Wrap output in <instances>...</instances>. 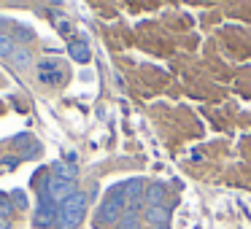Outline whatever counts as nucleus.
I'll use <instances>...</instances> for the list:
<instances>
[{"label":"nucleus","mask_w":251,"mask_h":229,"mask_svg":"<svg viewBox=\"0 0 251 229\" xmlns=\"http://www.w3.org/2000/svg\"><path fill=\"white\" fill-rule=\"evenodd\" d=\"M54 175H60V178H68V181H76V167L73 164H65V162H54Z\"/></svg>","instance_id":"9d476101"},{"label":"nucleus","mask_w":251,"mask_h":229,"mask_svg":"<svg viewBox=\"0 0 251 229\" xmlns=\"http://www.w3.org/2000/svg\"><path fill=\"white\" fill-rule=\"evenodd\" d=\"M125 210H127V197H125V189H122V183H119L108 191V197H105L103 205H100L98 224H116Z\"/></svg>","instance_id":"f03ea898"},{"label":"nucleus","mask_w":251,"mask_h":229,"mask_svg":"<svg viewBox=\"0 0 251 229\" xmlns=\"http://www.w3.org/2000/svg\"><path fill=\"white\" fill-rule=\"evenodd\" d=\"M14 202H11V197H0V218H11L14 216Z\"/></svg>","instance_id":"ddd939ff"},{"label":"nucleus","mask_w":251,"mask_h":229,"mask_svg":"<svg viewBox=\"0 0 251 229\" xmlns=\"http://www.w3.org/2000/svg\"><path fill=\"white\" fill-rule=\"evenodd\" d=\"M41 191H46V194H49L51 200L60 205V202L68 200V197L76 194V181H68V178H60V175H51V178L46 181V189H41Z\"/></svg>","instance_id":"20e7f679"},{"label":"nucleus","mask_w":251,"mask_h":229,"mask_svg":"<svg viewBox=\"0 0 251 229\" xmlns=\"http://www.w3.org/2000/svg\"><path fill=\"white\" fill-rule=\"evenodd\" d=\"M11 54H14V38L0 30V57H11Z\"/></svg>","instance_id":"f8f14e48"},{"label":"nucleus","mask_w":251,"mask_h":229,"mask_svg":"<svg viewBox=\"0 0 251 229\" xmlns=\"http://www.w3.org/2000/svg\"><path fill=\"white\" fill-rule=\"evenodd\" d=\"M38 78L46 87H57V84H62L68 78V70L57 60H41L38 62Z\"/></svg>","instance_id":"39448f33"},{"label":"nucleus","mask_w":251,"mask_h":229,"mask_svg":"<svg viewBox=\"0 0 251 229\" xmlns=\"http://www.w3.org/2000/svg\"><path fill=\"white\" fill-rule=\"evenodd\" d=\"M168 218H170V207H165V205L146 207V221L151 227H162V224H168Z\"/></svg>","instance_id":"423d86ee"},{"label":"nucleus","mask_w":251,"mask_h":229,"mask_svg":"<svg viewBox=\"0 0 251 229\" xmlns=\"http://www.w3.org/2000/svg\"><path fill=\"white\" fill-rule=\"evenodd\" d=\"M11 60H14V65H17V68H27L30 62H33V54H30L27 49H14Z\"/></svg>","instance_id":"9b49d317"},{"label":"nucleus","mask_w":251,"mask_h":229,"mask_svg":"<svg viewBox=\"0 0 251 229\" xmlns=\"http://www.w3.org/2000/svg\"><path fill=\"white\" fill-rule=\"evenodd\" d=\"M165 200V186L162 183H151L146 189V194H143V202H146V207H154V205H162Z\"/></svg>","instance_id":"0eeeda50"},{"label":"nucleus","mask_w":251,"mask_h":229,"mask_svg":"<svg viewBox=\"0 0 251 229\" xmlns=\"http://www.w3.org/2000/svg\"><path fill=\"white\" fill-rule=\"evenodd\" d=\"M0 229H8V224H6V221H0Z\"/></svg>","instance_id":"2eb2a0df"},{"label":"nucleus","mask_w":251,"mask_h":229,"mask_svg":"<svg viewBox=\"0 0 251 229\" xmlns=\"http://www.w3.org/2000/svg\"><path fill=\"white\" fill-rule=\"evenodd\" d=\"M68 51H71V57L76 62H81V65H87V62H89V46L84 44V41H73V44L68 46Z\"/></svg>","instance_id":"6e6552de"},{"label":"nucleus","mask_w":251,"mask_h":229,"mask_svg":"<svg viewBox=\"0 0 251 229\" xmlns=\"http://www.w3.org/2000/svg\"><path fill=\"white\" fill-rule=\"evenodd\" d=\"M57 213H60V205L51 200L46 191H41V202H38V210H35V218L33 224L38 229H46V227H54L57 224Z\"/></svg>","instance_id":"7ed1b4c3"},{"label":"nucleus","mask_w":251,"mask_h":229,"mask_svg":"<svg viewBox=\"0 0 251 229\" xmlns=\"http://www.w3.org/2000/svg\"><path fill=\"white\" fill-rule=\"evenodd\" d=\"M11 202H14V207H22L25 210V207H27V194H25L22 189H14L11 191Z\"/></svg>","instance_id":"4468645a"},{"label":"nucleus","mask_w":251,"mask_h":229,"mask_svg":"<svg viewBox=\"0 0 251 229\" xmlns=\"http://www.w3.org/2000/svg\"><path fill=\"white\" fill-rule=\"evenodd\" d=\"M87 216V194L76 191L73 197H68L65 202H60V213H57V229H76Z\"/></svg>","instance_id":"f257e3e1"},{"label":"nucleus","mask_w":251,"mask_h":229,"mask_svg":"<svg viewBox=\"0 0 251 229\" xmlns=\"http://www.w3.org/2000/svg\"><path fill=\"white\" fill-rule=\"evenodd\" d=\"M116 229H141V216L132 210H125L122 218L116 221Z\"/></svg>","instance_id":"1a4fd4ad"},{"label":"nucleus","mask_w":251,"mask_h":229,"mask_svg":"<svg viewBox=\"0 0 251 229\" xmlns=\"http://www.w3.org/2000/svg\"><path fill=\"white\" fill-rule=\"evenodd\" d=\"M154 229H168V224H162V227H154Z\"/></svg>","instance_id":"dca6fc26"}]
</instances>
